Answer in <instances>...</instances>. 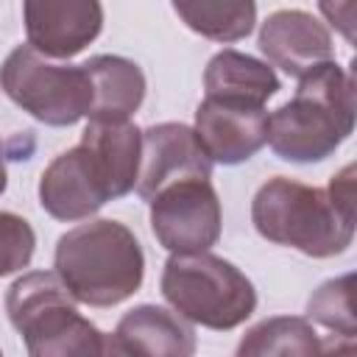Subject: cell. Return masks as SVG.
<instances>
[{"label":"cell","instance_id":"obj_1","mask_svg":"<svg viewBox=\"0 0 357 357\" xmlns=\"http://www.w3.org/2000/svg\"><path fill=\"white\" fill-rule=\"evenodd\" d=\"M354 165L332 176L329 187H310L287 176L268 178L254 201V229L307 257L326 259L343 254L354 240Z\"/></svg>","mask_w":357,"mask_h":357},{"label":"cell","instance_id":"obj_6","mask_svg":"<svg viewBox=\"0 0 357 357\" xmlns=\"http://www.w3.org/2000/svg\"><path fill=\"white\" fill-rule=\"evenodd\" d=\"M0 89L45 126H75L89 117L92 78L84 64H56L31 45H17L0 64Z\"/></svg>","mask_w":357,"mask_h":357},{"label":"cell","instance_id":"obj_3","mask_svg":"<svg viewBox=\"0 0 357 357\" xmlns=\"http://www.w3.org/2000/svg\"><path fill=\"white\" fill-rule=\"evenodd\" d=\"M53 268L78 304L114 307L139 290L145 254L126 223L86 218L59 237Z\"/></svg>","mask_w":357,"mask_h":357},{"label":"cell","instance_id":"obj_19","mask_svg":"<svg viewBox=\"0 0 357 357\" xmlns=\"http://www.w3.org/2000/svg\"><path fill=\"white\" fill-rule=\"evenodd\" d=\"M307 315L312 321H318L321 326L332 329L335 335H343L346 340H354V335H357V324H354V273L326 279L310 296Z\"/></svg>","mask_w":357,"mask_h":357},{"label":"cell","instance_id":"obj_16","mask_svg":"<svg viewBox=\"0 0 357 357\" xmlns=\"http://www.w3.org/2000/svg\"><path fill=\"white\" fill-rule=\"evenodd\" d=\"M81 145H86L89 153L95 156L109 184L112 201L134 190L137 173H139V153H142V131L134 123L89 120V126L81 134Z\"/></svg>","mask_w":357,"mask_h":357},{"label":"cell","instance_id":"obj_9","mask_svg":"<svg viewBox=\"0 0 357 357\" xmlns=\"http://www.w3.org/2000/svg\"><path fill=\"white\" fill-rule=\"evenodd\" d=\"M25 36L47 59H73L103 28L100 0H22Z\"/></svg>","mask_w":357,"mask_h":357},{"label":"cell","instance_id":"obj_11","mask_svg":"<svg viewBox=\"0 0 357 357\" xmlns=\"http://www.w3.org/2000/svg\"><path fill=\"white\" fill-rule=\"evenodd\" d=\"M192 131L212 162L240 165L265 145L268 112L265 106H245V103L204 98L195 109Z\"/></svg>","mask_w":357,"mask_h":357},{"label":"cell","instance_id":"obj_10","mask_svg":"<svg viewBox=\"0 0 357 357\" xmlns=\"http://www.w3.org/2000/svg\"><path fill=\"white\" fill-rule=\"evenodd\" d=\"M212 159L201 148L195 131L184 123H156L142 131V153L137 173V195L151 201L162 187L181 178H209Z\"/></svg>","mask_w":357,"mask_h":357},{"label":"cell","instance_id":"obj_8","mask_svg":"<svg viewBox=\"0 0 357 357\" xmlns=\"http://www.w3.org/2000/svg\"><path fill=\"white\" fill-rule=\"evenodd\" d=\"M106 201H112L109 184L86 145H75L59 153L39 176V204L56 220H86Z\"/></svg>","mask_w":357,"mask_h":357},{"label":"cell","instance_id":"obj_17","mask_svg":"<svg viewBox=\"0 0 357 357\" xmlns=\"http://www.w3.org/2000/svg\"><path fill=\"white\" fill-rule=\"evenodd\" d=\"M170 3L190 31L220 45L245 39L257 22V0H170Z\"/></svg>","mask_w":357,"mask_h":357},{"label":"cell","instance_id":"obj_15","mask_svg":"<svg viewBox=\"0 0 357 357\" xmlns=\"http://www.w3.org/2000/svg\"><path fill=\"white\" fill-rule=\"evenodd\" d=\"M204 89L206 98L215 100L265 106L268 98L279 92V75L268 61L226 47L209 59L204 70Z\"/></svg>","mask_w":357,"mask_h":357},{"label":"cell","instance_id":"obj_18","mask_svg":"<svg viewBox=\"0 0 357 357\" xmlns=\"http://www.w3.org/2000/svg\"><path fill=\"white\" fill-rule=\"evenodd\" d=\"M324 343L321 335L312 329L307 318L296 315H276L265 318L257 326H251L240 346V357H262V354H321Z\"/></svg>","mask_w":357,"mask_h":357},{"label":"cell","instance_id":"obj_14","mask_svg":"<svg viewBox=\"0 0 357 357\" xmlns=\"http://www.w3.org/2000/svg\"><path fill=\"white\" fill-rule=\"evenodd\" d=\"M92 78V109L89 120L123 123L145 100V75L137 61L126 56L100 53L84 61Z\"/></svg>","mask_w":357,"mask_h":357},{"label":"cell","instance_id":"obj_4","mask_svg":"<svg viewBox=\"0 0 357 357\" xmlns=\"http://www.w3.org/2000/svg\"><path fill=\"white\" fill-rule=\"evenodd\" d=\"M78 301L56 271H31L14 279L6 293L11 326L22 335L33 357L109 354V337L78 312Z\"/></svg>","mask_w":357,"mask_h":357},{"label":"cell","instance_id":"obj_2","mask_svg":"<svg viewBox=\"0 0 357 357\" xmlns=\"http://www.w3.org/2000/svg\"><path fill=\"white\" fill-rule=\"evenodd\" d=\"M354 78L335 61H321L298 78L296 95L268 114L271 151L296 165L332 156L354 131Z\"/></svg>","mask_w":357,"mask_h":357},{"label":"cell","instance_id":"obj_7","mask_svg":"<svg viewBox=\"0 0 357 357\" xmlns=\"http://www.w3.org/2000/svg\"><path fill=\"white\" fill-rule=\"evenodd\" d=\"M151 229L170 254L209 251L220 240L223 212L209 178H181L151 201Z\"/></svg>","mask_w":357,"mask_h":357},{"label":"cell","instance_id":"obj_5","mask_svg":"<svg viewBox=\"0 0 357 357\" xmlns=\"http://www.w3.org/2000/svg\"><path fill=\"white\" fill-rule=\"evenodd\" d=\"M159 287L181 318L215 332L240 326L257 310L251 279L237 265L209 251L170 254Z\"/></svg>","mask_w":357,"mask_h":357},{"label":"cell","instance_id":"obj_13","mask_svg":"<svg viewBox=\"0 0 357 357\" xmlns=\"http://www.w3.org/2000/svg\"><path fill=\"white\" fill-rule=\"evenodd\" d=\"M195 329L190 321L156 304H139L128 310L109 337V354L190 357L195 354Z\"/></svg>","mask_w":357,"mask_h":357},{"label":"cell","instance_id":"obj_21","mask_svg":"<svg viewBox=\"0 0 357 357\" xmlns=\"http://www.w3.org/2000/svg\"><path fill=\"white\" fill-rule=\"evenodd\" d=\"M318 8L346 42H354V0H318Z\"/></svg>","mask_w":357,"mask_h":357},{"label":"cell","instance_id":"obj_22","mask_svg":"<svg viewBox=\"0 0 357 357\" xmlns=\"http://www.w3.org/2000/svg\"><path fill=\"white\" fill-rule=\"evenodd\" d=\"M6 184H8V176H6V162H3V145H0V195L6 192Z\"/></svg>","mask_w":357,"mask_h":357},{"label":"cell","instance_id":"obj_20","mask_svg":"<svg viewBox=\"0 0 357 357\" xmlns=\"http://www.w3.org/2000/svg\"><path fill=\"white\" fill-rule=\"evenodd\" d=\"M36 251L33 226L8 209H0V276H11L31 265Z\"/></svg>","mask_w":357,"mask_h":357},{"label":"cell","instance_id":"obj_12","mask_svg":"<svg viewBox=\"0 0 357 357\" xmlns=\"http://www.w3.org/2000/svg\"><path fill=\"white\" fill-rule=\"evenodd\" d=\"M259 50L273 67L293 78H301L315 64L335 56L329 28L301 8L273 11L259 28Z\"/></svg>","mask_w":357,"mask_h":357}]
</instances>
